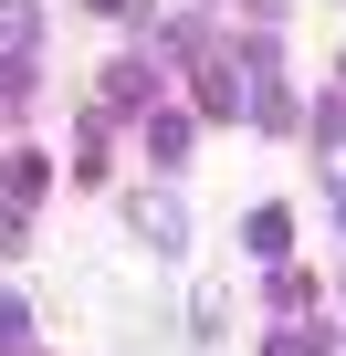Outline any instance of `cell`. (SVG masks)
Wrapping results in <instances>:
<instances>
[{
    "instance_id": "1",
    "label": "cell",
    "mask_w": 346,
    "mask_h": 356,
    "mask_svg": "<svg viewBox=\"0 0 346 356\" xmlns=\"http://www.w3.org/2000/svg\"><path fill=\"white\" fill-rule=\"evenodd\" d=\"M136 231H147L157 252H179V241H189V210H179V200H136Z\"/></svg>"
},
{
    "instance_id": "2",
    "label": "cell",
    "mask_w": 346,
    "mask_h": 356,
    "mask_svg": "<svg viewBox=\"0 0 346 356\" xmlns=\"http://www.w3.org/2000/svg\"><path fill=\"white\" fill-rule=\"evenodd\" d=\"M179 147H189V115H168V105H157V115H147V157H157V168H179Z\"/></svg>"
},
{
    "instance_id": "3",
    "label": "cell",
    "mask_w": 346,
    "mask_h": 356,
    "mask_svg": "<svg viewBox=\"0 0 346 356\" xmlns=\"http://www.w3.org/2000/svg\"><path fill=\"white\" fill-rule=\"evenodd\" d=\"M0 356H32V304L0 293Z\"/></svg>"
},
{
    "instance_id": "4",
    "label": "cell",
    "mask_w": 346,
    "mask_h": 356,
    "mask_svg": "<svg viewBox=\"0 0 346 356\" xmlns=\"http://www.w3.org/2000/svg\"><path fill=\"white\" fill-rule=\"evenodd\" d=\"M32 42V0H0V53H22Z\"/></svg>"
},
{
    "instance_id": "5",
    "label": "cell",
    "mask_w": 346,
    "mask_h": 356,
    "mask_svg": "<svg viewBox=\"0 0 346 356\" xmlns=\"http://www.w3.org/2000/svg\"><path fill=\"white\" fill-rule=\"evenodd\" d=\"M315 346H325V335H315V325H294V335H273L262 356H315Z\"/></svg>"
},
{
    "instance_id": "6",
    "label": "cell",
    "mask_w": 346,
    "mask_h": 356,
    "mask_svg": "<svg viewBox=\"0 0 346 356\" xmlns=\"http://www.w3.org/2000/svg\"><path fill=\"white\" fill-rule=\"evenodd\" d=\"M336 231H346V189H336Z\"/></svg>"
},
{
    "instance_id": "7",
    "label": "cell",
    "mask_w": 346,
    "mask_h": 356,
    "mask_svg": "<svg viewBox=\"0 0 346 356\" xmlns=\"http://www.w3.org/2000/svg\"><path fill=\"white\" fill-rule=\"evenodd\" d=\"M95 11H126V0H95Z\"/></svg>"
}]
</instances>
